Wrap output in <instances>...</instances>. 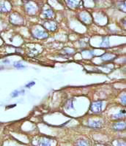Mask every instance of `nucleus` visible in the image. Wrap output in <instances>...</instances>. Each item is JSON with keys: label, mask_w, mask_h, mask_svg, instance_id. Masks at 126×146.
<instances>
[{"label": "nucleus", "mask_w": 126, "mask_h": 146, "mask_svg": "<svg viewBox=\"0 0 126 146\" xmlns=\"http://www.w3.org/2000/svg\"><path fill=\"white\" fill-rule=\"evenodd\" d=\"M78 146H89L86 142H84V141H81L78 144Z\"/></svg>", "instance_id": "f257e3e1"}, {"label": "nucleus", "mask_w": 126, "mask_h": 146, "mask_svg": "<svg viewBox=\"0 0 126 146\" xmlns=\"http://www.w3.org/2000/svg\"><path fill=\"white\" fill-rule=\"evenodd\" d=\"M34 84H35V83H33V82H32V83H30V84H28V85H26V87H30V86H33Z\"/></svg>", "instance_id": "f03ea898"}]
</instances>
